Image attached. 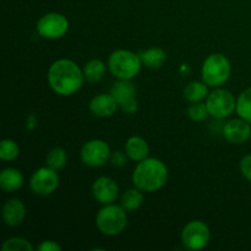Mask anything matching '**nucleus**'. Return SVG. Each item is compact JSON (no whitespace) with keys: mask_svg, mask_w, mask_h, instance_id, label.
<instances>
[{"mask_svg":"<svg viewBox=\"0 0 251 251\" xmlns=\"http://www.w3.org/2000/svg\"><path fill=\"white\" fill-rule=\"evenodd\" d=\"M83 70L71 59H58L48 70V83L59 96L68 97L81 90L85 82Z\"/></svg>","mask_w":251,"mask_h":251,"instance_id":"1","label":"nucleus"},{"mask_svg":"<svg viewBox=\"0 0 251 251\" xmlns=\"http://www.w3.org/2000/svg\"><path fill=\"white\" fill-rule=\"evenodd\" d=\"M168 180V168L158 158L147 157L139 162L132 172L134 186L144 193H154L166 185Z\"/></svg>","mask_w":251,"mask_h":251,"instance_id":"2","label":"nucleus"},{"mask_svg":"<svg viewBox=\"0 0 251 251\" xmlns=\"http://www.w3.org/2000/svg\"><path fill=\"white\" fill-rule=\"evenodd\" d=\"M108 70L118 80H132L141 70L139 54L127 49H117L108 58Z\"/></svg>","mask_w":251,"mask_h":251,"instance_id":"3","label":"nucleus"},{"mask_svg":"<svg viewBox=\"0 0 251 251\" xmlns=\"http://www.w3.org/2000/svg\"><path fill=\"white\" fill-rule=\"evenodd\" d=\"M126 213V211L120 205H103V207L96 215V227L107 237L122 234L127 226Z\"/></svg>","mask_w":251,"mask_h":251,"instance_id":"4","label":"nucleus"},{"mask_svg":"<svg viewBox=\"0 0 251 251\" xmlns=\"http://www.w3.org/2000/svg\"><path fill=\"white\" fill-rule=\"evenodd\" d=\"M232 65L229 59L221 53H213L205 59L201 68V77L208 87H221L230 77Z\"/></svg>","mask_w":251,"mask_h":251,"instance_id":"5","label":"nucleus"},{"mask_svg":"<svg viewBox=\"0 0 251 251\" xmlns=\"http://www.w3.org/2000/svg\"><path fill=\"white\" fill-rule=\"evenodd\" d=\"M206 107L208 114L218 120L226 119L235 112L237 100L229 90L222 87H216L206 97Z\"/></svg>","mask_w":251,"mask_h":251,"instance_id":"6","label":"nucleus"},{"mask_svg":"<svg viewBox=\"0 0 251 251\" xmlns=\"http://www.w3.org/2000/svg\"><path fill=\"white\" fill-rule=\"evenodd\" d=\"M210 239L211 230L203 221H190L181 230V243L189 250L198 251L203 249Z\"/></svg>","mask_w":251,"mask_h":251,"instance_id":"7","label":"nucleus"},{"mask_svg":"<svg viewBox=\"0 0 251 251\" xmlns=\"http://www.w3.org/2000/svg\"><path fill=\"white\" fill-rule=\"evenodd\" d=\"M110 147L104 140L93 139L85 142L81 147L80 157L85 166L98 168L103 167L110 159Z\"/></svg>","mask_w":251,"mask_h":251,"instance_id":"8","label":"nucleus"},{"mask_svg":"<svg viewBox=\"0 0 251 251\" xmlns=\"http://www.w3.org/2000/svg\"><path fill=\"white\" fill-rule=\"evenodd\" d=\"M59 186L58 171L46 166L33 172L29 179V189L37 196L51 195Z\"/></svg>","mask_w":251,"mask_h":251,"instance_id":"9","label":"nucleus"},{"mask_svg":"<svg viewBox=\"0 0 251 251\" xmlns=\"http://www.w3.org/2000/svg\"><path fill=\"white\" fill-rule=\"evenodd\" d=\"M69 31V20L60 12H48L37 22V32L47 39H59Z\"/></svg>","mask_w":251,"mask_h":251,"instance_id":"10","label":"nucleus"},{"mask_svg":"<svg viewBox=\"0 0 251 251\" xmlns=\"http://www.w3.org/2000/svg\"><path fill=\"white\" fill-rule=\"evenodd\" d=\"M92 195L100 205L114 203L119 198V185L109 176H100L92 184Z\"/></svg>","mask_w":251,"mask_h":251,"instance_id":"11","label":"nucleus"},{"mask_svg":"<svg viewBox=\"0 0 251 251\" xmlns=\"http://www.w3.org/2000/svg\"><path fill=\"white\" fill-rule=\"evenodd\" d=\"M223 137L227 140L229 144L242 145L250 140L251 136V126L250 123L242 118L232 119L223 125L222 130Z\"/></svg>","mask_w":251,"mask_h":251,"instance_id":"12","label":"nucleus"},{"mask_svg":"<svg viewBox=\"0 0 251 251\" xmlns=\"http://www.w3.org/2000/svg\"><path fill=\"white\" fill-rule=\"evenodd\" d=\"M119 103L112 93H100L91 100L88 108L95 117L109 118L115 114Z\"/></svg>","mask_w":251,"mask_h":251,"instance_id":"13","label":"nucleus"},{"mask_svg":"<svg viewBox=\"0 0 251 251\" xmlns=\"http://www.w3.org/2000/svg\"><path fill=\"white\" fill-rule=\"evenodd\" d=\"M1 216L7 227H19L26 218V206L20 199H10L2 205Z\"/></svg>","mask_w":251,"mask_h":251,"instance_id":"14","label":"nucleus"},{"mask_svg":"<svg viewBox=\"0 0 251 251\" xmlns=\"http://www.w3.org/2000/svg\"><path fill=\"white\" fill-rule=\"evenodd\" d=\"M124 151L126 153L127 158L139 163V162L144 161L145 158L149 157L150 146L144 137L131 136L125 142Z\"/></svg>","mask_w":251,"mask_h":251,"instance_id":"15","label":"nucleus"},{"mask_svg":"<svg viewBox=\"0 0 251 251\" xmlns=\"http://www.w3.org/2000/svg\"><path fill=\"white\" fill-rule=\"evenodd\" d=\"M25 183L24 174L16 168H5L0 173V188L6 193L20 190Z\"/></svg>","mask_w":251,"mask_h":251,"instance_id":"16","label":"nucleus"},{"mask_svg":"<svg viewBox=\"0 0 251 251\" xmlns=\"http://www.w3.org/2000/svg\"><path fill=\"white\" fill-rule=\"evenodd\" d=\"M139 55L142 65L149 69L161 68L167 60V53L164 51V49L159 48V47H152L146 50H142Z\"/></svg>","mask_w":251,"mask_h":251,"instance_id":"17","label":"nucleus"},{"mask_svg":"<svg viewBox=\"0 0 251 251\" xmlns=\"http://www.w3.org/2000/svg\"><path fill=\"white\" fill-rule=\"evenodd\" d=\"M107 69L108 66L100 59H92V60L87 61L83 68L85 80L88 83L100 82L107 74Z\"/></svg>","mask_w":251,"mask_h":251,"instance_id":"18","label":"nucleus"},{"mask_svg":"<svg viewBox=\"0 0 251 251\" xmlns=\"http://www.w3.org/2000/svg\"><path fill=\"white\" fill-rule=\"evenodd\" d=\"M142 203H144V191L137 189L136 186L132 189H127L120 198V206L126 212H134V211L139 210Z\"/></svg>","mask_w":251,"mask_h":251,"instance_id":"19","label":"nucleus"},{"mask_svg":"<svg viewBox=\"0 0 251 251\" xmlns=\"http://www.w3.org/2000/svg\"><path fill=\"white\" fill-rule=\"evenodd\" d=\"M208 96V86L203 81H193L184 88V97L191 103L202 102Z\"/></svg>","mask_w":251,"mask_h":251,"instance_id":"20","label":"nucleus"},{"mask_svg":"<svg viewBox=\"0 0 251 251\" xmlns=\"http://www.w3.org/2000/svg\"><path fill=\"white\" fill-rule=\"evenodd\" d=\"M135 92H136V88H135V85L131 82V80H119L113 85L112 90H110V93L114 96L118 103H122L123 100H127V98L134 97Z\"/></svg>","mask_w":251,"mask_h":251,"instance_id":"21","label":"nucleus"},{"mask_svg":"<svg viewBox=\"0 0 251 251\" xmlns=\"http://www.w3.org/2000/svg\"><path fill=\"white\" fill-rule=\"evenodd\" d=\"M238 117L247 120L251 124V86L245 88L237 98V107H235Z\"/></svg>","mask_w":251,"mask_h":251,"instance_id":"22","label":"nucleus"},{"mask_svg":"<svg viewBox=\"0 0 251 251\" xmlns=\"http://www.w3.org/2000/svg\"><path fill=\"white\" fill-rule=\"evenodd\" d=\"M66 162H68V153L63 147H55L47 154L46 164L55 171L63 169L66 166Z\"/></svg>","mask_w":251,"mask_h":251,"instance_id":"23","label":"nucleus"},{"mask_svg":"<svg viewBox=\"0 0 251 251\" xmlns=\"http://www.w3.org/2000/svg\"><path fill=\"white\" fill-rule=\"evenodd\" d=\"M20 147L14 140L5 139L0 142V158L5 162L14 161L19 157Z\"/></svg>","mask_w":251,"mask_h":251,"instance_id":"24","label":"nucleus"},{"mask_svg":"<svg viewBox=\"0 0 251 251\" xmlns=\"http://www.w3.org/2000/svg\"><path fill=\"white\" fill-rule=\"evenodd\" d=\"M2 251H33V245L27 240L26 238L22 237H12L10 239L5 240L4 244L1 245Z\"/></svg>","mask_w":251,"mask_h":251,"instance_id":"25","label":"nucleus"},{"mask_svg":"<svg viewBox=\"0 0 251 251\" xmlns=\"http://www.w3.org/2000/svg\"><path fill=\"white\" fill-rule=\"evenodd\" d=\"M188 115L193 122L200 123V122H203V120H205L210 114H208L206 103L195 102L188 108Z\"/></svg>","mask_w":251,"mask_h":251,"instance_id":"26","label":"nucleus"},{"mask_svg":"<svg viewBox=\"0 0 251 251\" xmlns=\"http://www.w3.org/2000/svg\"><path fill=\"white\" fill-rule=\"evenodd\" d=\"M239 169L242 176L251 183V153L243 157L239 163Z\"/></svg>","mask_w":251,"mask_h":251,"instance_id":"27","label":"nucleus"},{"mask_svg":"<svg viewBox=\"0 0 251 251\" xmlns=\"http://www.w3.org/2000/svg\"><path fill=\"white\" fill-rule=\"evenodd\" d=\"M119 107L126 114H134L137 110V108H139V104H137V100L134 96V97H130L127 100H123L122 103H119Z\"/></svg>","mask_w":251,"mask_h":251,"instance_id":"28","label":"nucleus"},{"mask_svg":"<svg viewBox=\"0 0 251 251\" xmlns=\"http://www.w3.org/2000/svg\"><path fill=\"white\" fill-rule=\"evenodd\" d=\"M126 159H127V156H126V153H125V151H114V152H112V154H110L109 161L113 166L120 168V167L125 166V163H126Z\"/></svg>","mask_w":251,"mask_h":251,"instance_id":"29","label":"nucleus"},{"mask_svg":"<svg viewBox=\"0 0 251 251\" xmlns=\"http://www.w3.org/2000/svg\"><path fill=\"white\" fill-rule=\"evenodd\" d=\"M63 248L54 240H44L37 247L38 251H61Z\"/></svg>","mask_w":251,"mask_h":251,"instance_id":"30","label":"nucleus"},{"mask_svg":"<svg viewBox=\"0 0 251 251\" xmlns=\"http://www.w3.org/2000/svg\"><path fill=\"white\" fill-rule=\"evenodd\" d=\"M37 126V117L34 114H31L26 120V129L32 131V130L36 129Z\"/></svg>","mask_w":251,"mask_h":251,"instance_id":"31","label":"nucleus"},{"mask_svg":"<svg viewBox=\"0 0 251 251\" xmlns=\"http://www.w3.org/2000/svg\"><path fill=\"white\" fill-rule=\"evenodd\" d=\"M250 140H251V136H250Z\"/></svg>","mask_w":251,"mask_h":251,"instance_id":"32","label":"nucleus"}]
</instances>
